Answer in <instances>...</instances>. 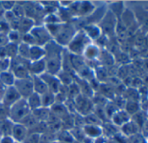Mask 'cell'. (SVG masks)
<instances>
[{
    "label": "cell",
    "instance_id": "cell-1",
    "mask_svg": "<svg viewBox=\"0 0 148 143\" xmlns=\"http://www.w3.org/2000/svg\"><path fill=\"white\" fill-rule=\"evenodd\" d=\"M45 50V62L46 72L57 76L62 70V58L64 48L56 43L53 39L44 46Z\"/></svg>",
    "mask_w": 148,
    "mask_h": 143
},
{
    "label": "cell",
    "instance_id": "cell-2",
    "mask_svg": "<svg viewBox=\"0 0 148 143\" xmlns=\"http://www.w3.org/2000/svg\"><path fill=\"white\" fill-rule=\"evenodd\" d=\"M32 115L26 99L21 98L9 108V119L14 123H24Z\"/></svg>",
    "mask_w": 148,
    "mask_h": 143
},
{
    "label": "cell",
    "instance_id": "cell-3",
    "mask_svg": "<svg viewBox=\"0 0 148 143\" xmlns=\"http://www.w3.org/2000/svg\"><path fill=\"white\" fill-rule=\"evenodd\" d=\"M92 42L86 35L84 30L80 29L78 30L76 34L73 36V37L71 38V40L70 41V43H68L65 49L71 54L82 56L84 50Z\"/></svg>",
    "mask_w": 148,
    "mask_h": 143
},
{
    "label": "cell",
    "instance_id": "cell-4",
    "mask_svg": "<svg viewBox=\"0 0 148 143\" xmlns=\"http://www.w3.org/2000/svg\"><path fill=\"white\" fill-rule=\"evenodd\" d=\"M117 24H118L117 17L110 10H107L98 25L99 26L102 34L106 37H110L115 35Z\"/></svg>",
    "mask_w": 148,
    "mask_h": 143
},
{
    "label": "cell",
    "instance_id": "cell-5",
    "mask_svg": "<svg viewBox=\"0 0 148 143\" xmlns=\"http://www.w3.org/2000/svg\"><path fill=\"white\" fill-rule=\"evenodd\" d=\"M32 36L34 37L36 44L44 47L50 41L52 40V37L51 36L49 30H47L45 24L35 25L30 31Z\"/></svg>",
    "mask_w": 148,
    "mask_h": 143
},
{
    "label": "cell",
    "instance_id": "cell-6",
    "mask_svg": "<svg viewBox=\"0 0 148 143\" xmlns=\"http://www.w3.org/2000/svg\"><path fill=\"white\" fill-rule=\"evenodd\" d=\"M13 86L18 92L20 96L24 99H26L34 92L32 77L16 79Z\"/></svg>",
    "mask_w": 148,
    "mask_h": 143
},
{
    "label": "cell",
    "instance_id": "cell-7",
    "mask_svg": "<svg viewBox=\"0 0 148 143\" xmlns=\"http://www.w3.org/2000/svg\"><path fill=\"white\" fill-rule=\"evenodd\" d=\"M22 97L17 91V89L14 88V86L7 87L3 96L1 99V102L5 104L6 107L10 108L14 103H16L18 101H19Z\"/></svg>",
    "mask_w": 148,
    "mask_h": 143
},
{
    "label": "cell",
    "instance_id": "cell-8",
    "mask_svg": "<svg viewBox=\"0 0 148 143\" xmlns=\"http://www.w3.org/2000/svg\"><path fill=\"white\" fill-rule=\"evenodd\" d=\"M30 131L29 129L22 123H14L12 131V137L16 142L24 143L27 138Z\"/></svg>",
    "mask_w": 148,
    "mask_h": 143
},
{
    "label": "cell",
    "instance_id": "cell-9",
    "mask_svg": "<svg viewBox=\"0 0 148 143\" xmlns=\"http://www.w3.org/2000/svg\"><path fill=\"white\" fill-rule=\"evenodd\" d=\"M40 77L46 83V85L49 89V91L52 92L55 95H57L59 92V90L62 87V84L60 83L57 76H53V75H51L47 72H45Z\"/></svg>",
    "mask_w": 148,
    "mask_h": 143
},
{
    "label": "cell",
    "instance_id": "cell-10",
    "mask_svg": "<svg viewBox=\"0 0 148 143\" xmlns=\"http://www.w3.org/2000/svg\"><path fill=\"white\" fill-rule=\"evenodd\" d=\"M100 52H101V50H100L99 46L98 44L91 43L84 50L82 56L86 60V62H95V61H99Z\"/></svg>",
    "mask_w": 148,
    "mask_h": 143
},
{
    "label": "cell",
    "instance_id": "cell-11",
    "mask_svg": "<svg viewBox=\"0 0 148 143\" xmlns=\"http://www.w3.org/2000/svg\"><path fill=\"white\" fill-rule=\"evenodd\" d=\"M28 70L31 77H40L46 72V65L45 59H41L35 62H30L28 65Z\"/></svg>",
    "mask_w": 148,
    "mask_h": 143
},
{
    "label": "cell",
    "instance_id": "cell-12",
    "mask_svg": "<svg viewBox=\"0 0 148 143\" xmlns=\"http://www.w3.org/2000/svg\"><path fill=\"white\" fill-rule=\"evenodd\" d=\"M82 30L92 42L99 40L103 35L99 26L97 24H86Z\"/></svg>",
    "mask_w": 148,
    "mask_h": 143
},
{
    "label": "cell",
    "instance_id": "cell-13",
    "mask_svg": "<svg viewBox=\"0 0 148 143\" xmlns=\"http://www.w3.org/2000/svg\"><path fill=\"white\" fill-rule=\"evenodd\" d=\"M69 61L71 67L73 70V72L75 75L79 72V71L86 65V60L82 56H78V55H73L69 53Z\"/></svg>",
    "mask_w": 148,
    "mask_h": 143
},
{
    "label": "cell",
    "instance_id": "cell-14",
    "mask_svg": "<svg viewBox=\"0 0 148 143\" xmlns=\"http://www.w3.org/2000/svg\"><path fill=\"white\" fill-rule=\"evenodd\" d=\"M45 56V48L39 45H32L30 46V53H29V61L35 62L41 59H44Z\"/></svg>",
    "mask_w": 148,
    "mask_h": 143
},
{
    "label": "cell",
    "instance_id": "cell-15",
    "mask_svg": "<svg viewBox=\"0 0 148 143\" xmlns=\"http://www.w3.org/2000/svg\"><path fill=\"white\" fill-rule=\"evenodd\" d=\"M83 131L86 137L92 139H97L100 137L103 134V129L101 126H96V125H85L83 127Z\"/></svg>",
    "mask_w": 148,
    "mask_h": 143
},
{
    "label": "cell",
    "instance_id": "cell-16",
    "mask_svg": "<svg viewBox=\"0 0 148 143\" xmlns=\"http://www.w3.org/2000/svg\"><path fill=\"white\" fill-rule=\"evenodd\" d=\"M33 83V90L35 93L42 96L49 91V89L45 83V81L41 78V77H32Z\"/></svg>",
    "mask_w": 148,
    "mask_h": 143
},
{
    "label": "cell",
    "instance_id": "cell-17",
    "mask_svg": "<svg viewBox=\"0 0 148 143\" xmlns=\"http://www.w3.org/2000/svg\"><path fill=\"white\" fill-rule=\"evenodd\" d=\"M34 26H35V21H34V19H32L31 18H28V17H25V18H23L20 19L18 30L22 35H24V34L29 33L31 31V30Z\"/></svg>",
    "mask_w": 148,
    "mask_h": 143
},
{
    "label": "cell",
    "instance_id": "cell-18",
    "mask_svg": "<svg viewBox=\"0 0 148 143\" xmlns=\"http://www.w3.org/2000/svg\"><path fill=\"white\" fill-rule=\"evenodd\" d=\"M15 80H16V77L11 70H6V71L0 72V83L6 88L13 86Z\"/></svg>",
    "mask_w": 148,
    "mask_h": 143
},
{
    "label": "cell",
    "instance_id": "cell-19",
    "mask_svg": "<svg viewBox=\"0 0 148 143\" xmlns=\"http://www.w3.org/2000/svg\"><path fill=\"white\" fill-rule=\"evenodd\" d=\"M57 77L59 80L60 83L63 86H66V87L74 83V80H75V75L69 73V72H66V71H64V70H61L60 72L57 75Z\"/></svg>",
    "mask_w": 148,
    "mask_h": 143
},
{
    "label": "cell",
    "instance_id": "cell-20",
    "mask_svg": "<svg viewBox=\"0 0 148 143\" xmlns=\"http://www.w3.org/2000/svg\"><path fill=\"white\" fill-rule=\"evenodd\" d=\"M27 103L32 110L34 111L36 109H38L40 108H42V101H41V96L33 92L29 97L26 98Z\"/></svg>",
    "mask_w": 148,
    "mask_h": 143
},
{
    "label": "cell",
    "instance_id": "cell-21",
    "mask_svg": "<svg viewBox=\"0 0 148 143\" xmlns=\"http://www.w3.org/2000/svg\"><path fill=\"white\" fill-rule=\"evenodd\" d=\"M112 120L114 125L123 126L124 124H125L126 122L129 121V115L125 111L118 110L112 116Z\"/></svg>",
    "mask_w": 148,
    "mask_h": 143
},
{
    "label": "cell",
    "instance_id": "cell-22",
    "mask_svg": "<svg viewBox=\"0 0 148 143\" xmlns=\"http://www.w3.org/2000/svg\"><path fill=\"white\" fill-rule=\"evenodd\" d=\"M13 124L14 122H12L10 119L0 121V137L11 136Z\"/></svg>",
    "mask_w": 148,
    "mask_h": 143
},
{
    "label": "cell",
    "instance_id": "cell-23",
    "mask_svg": "<svg viewBox=\"0 0 148 143\" xmlns=\"http://www.w3.org/2000/svg\"><path fill=\"white\" fill-rule=\"evenodd\" d=\"M41 101L43 108H51L56 102V95L51 91H48L41 96Z\"/></svg>",
    "mask_w": 148,
    "mask_h": 143
},
{
    "label": "cell",
    "instance_id": "cell-24",
    "mask_svg": "<svg viewBox=\"0 0 148 143\" xmlns=\"http://www.w3.org/2000/svg\"><path fill=\"white\" fill-rule=\"evenodd\" d=\"M29 53L30 46L23 42H20L18 45V56L24 60L29 61Z\"/></svg>",
    "mask_w": 148,
    "mask_h": 143
},
{
    "label": "cell",
    "instance_id": "cell-25",
    "mask_svg": "<svg viewBox=\"0 0 148 143\" xmlns=\"http://www.w3.org/2000/svg\"><path fill=\"white\" fill-rule=\"evenodd\" d=\"M122 131L126 135H133L137 134L138 132V125L134 122H126L122 126Z\"/></svg>",
    "mask_w": 148,
    "mask_h": 143
},
{
    "label": "cell",
    "instance_id": "cell-26",
    "mask_svg": "<svg viewBox=\"0 0 148 143\" xmlns=\"http://www.w3.org/2000/svg\"><path fill=\"white\" fill-rule=\"evenodd\" d=\"M101 60V62L104 64V65H109V66H112L113 65V62H114V58L112 55L111 52L109 51H101L100 52V56H99V60Z\"/></svg>",
    "mask_w": 148,
    "mask_h": 143
},
{
    "label": "cell",
    "instance_id": "cell-27",
    "mask_svg": "<svg viewBox=\"0 0 148 143\" xmlns=\"http://www.w3.org/2000/svg\"><path fill=\"white\" fill-rule=\"evenodd\" d=\"M7 37L9 43H19L22 40V34L18 30H10L9 32H7Z\"/></svg>",
    "mask_w": 148,
    "mask_h": 143
},
{
    "label": "cell",
    "instance_id": "cell-28",
    "mask_svg": "<svg viewBox=\"0 0 148 143\" xmlns=\"http://www.w3.org/2000/svg\"><path fill=\"white\" fill-rule=\"evenodd\" d=\"M84 118H85V123L86 125H96V126L102 125V121L93 112L84 116Z\"/></svg>",
    "mask_w": 148,
    "mask_h": 143
},
{
    "label": "cell",
    "instance_id": "cell-29",
    "mask_svg": "<svg viewBox=\"0 0 148 143\" xmlns=\"http://www.w3.org/2000/svg\"><path fill=\"white\" fill-rule=\"evenodd\" d=\"M58 140L59 142H64V143H72L74 141V139L70 133V131H63L62 133H59L58 135Z\"/></svg>",
    "mask_w": 148,
    "mask_h": 143
},
{
    "label": "cell",
    "instance_id": "cell-30",
    "mask_svg": "<svg viewBox=\"0 0 148 143\" xmlns=\"http://www.w3.org/2000/svg\"><path fill=\"white\" fill-rule=\"evenodd\" d=\"M12 12L15 15V17L19 18V19H21V18L25 17V9H24V5H23L16 3L14 7L12 10Z\"/></svg>",
    "mask_w": 148,
    "mask_h": 143
},
{
    "label": "cell",
    "instance_id": "cell-31",
    "mask_svg": "<svg viewBox=\"0 0 148 143\" xmlns=\"http://www.w3.org/2000/svg\"><path fill=\"white\" fill-rule=\"evenodd\" d=\"M125 112L128 115H132L138 112V104L137 102H132V101H128L125 103Z\"/></svg>",
    "mask_w": 148,
    "mask_h": 143
},
{
    "label": "cell",
    "instance_id": "cell-32",
    "mask_svg": "<svg viewBox=\"0 0 148 143\" xmlns=\"http://www.w3.org/2000/svg\"><path fill=\"white\" fill-rule=\"evenodd\" d=\"M12 66V59L9 57H0V72L10 70Z\"/></svg>",
    "mask_w": 148,
    "mask_h": 143
},
{
    "label": "cell",
    "instance_id": "cell-33",
    "mask_svg": "<svg viewBox=\"0 0 148 143\" xmlns=\"http://www.w3.org/2000/svg\"><path fill=\"white\" fill-rule=\"evenodd\" d=\"M41 136L42 134H38V133H32V134L29 133L24 143H40Z\"/></svg>",
    "mask_w": 148,
    "mask_h": 143
},
{
    "label": "cell",
    "instance_id": "cell-34",
    "mask_svg": "<svg viewBox=\"0 0 148 143\" xmlns=\"http://www.w3.org/2000/svg\"><path fill=\"white\" fill-rule=\"evenodd\" d=\"M9 119V108L0 102V121Z\"/></svg>",
    "mask_w": 148,
    "mask_h": 143
},
{
    "label": "cell",
    "instance_id": "cell-35",
    "mask_svg": "<svg viewBox=\"0 0 148 143\" xmlns=\"http://www.w3.org/2000/svg\"><path fill=\"white\" fill-rule=\"evenodd\" d=\"M15 4L16 3L15 2H12V1H3V2H1L2 7L5 10V12H10V11H12V8L14 7Z\"/></svg>",
    "mask_w": 148,
    "mask_h": 143
},
{
    "label": "cell",
    "instance_id": "cell-36",
    "mask_svg": "<svg viewBox=\"0 0 148 143\" xmlns=\"http://www.w3.org/2000/svg\"><path fill=\"white\" fill-rule=\"evenodd\" d=\"M0 143H15V140L12 136H3L0 137Z\"/></svg>",
    "mask_w": 148,
    "mask_h": 143
},
{
    "label": "cell",
    "instance_id": "cell-37",
    "mask_svg": "<svg viewBox=\"0 0 148 143\" xmlns=\"http://www.w3.org/2000/svg\"><path fill=\"white\" fill-rule=\"evenodd\" d=\"M5 89H6V87H5V86H4L1 83H0V102H1L2 96H3V95H4V93H5Z\"/></svg>",
    "mask_w": 148,
    "mask_h": 143
},
{
    "label": "cell",
    "instance_id": "cell-38",
    "mask_svg": "<svg viewBox=\"0 0 148 143\" xmlns=\"http://www.w3.org/2000/svg\"><path fill=\"white\" fill-rule=\"evenodd\" d=\"M144 44H145L146 47H148V34H146L145 36V42H144Z\"/></svg>",
    "mask_w": 148,
    "mask_h": 143
},
{
    "label": "cell",
    "instance_id": "cell-39",
    "mask_svg": "<svg viewBox=\"0 0 148 143\" xmlns=\"http://www.w3.org/2000/svg\"><path fill=\"white\" fill-rule=\"evenodd\" d=\"M143 65H144V67H145L146 69H148V59H146V60H145V61L143 62Z\"/></svg>",
    "mask_w": 148,
    "mask_h": 143
},
{
    "label": "cell",
    "instance_id": "cell-40",
    "mask_svg": "<svg viewBox=\"0 0 148 143\" xmlns=\"http://www.w3.org/2000/svg\"><path fill=\"white\" fill-rule=\"evenodd\" d=\"M5 10L3 9V7H2V5H1V2H0V14H2V15H4V13H5Z\"/></svg>",
    "mask_w": 148,
    "mask_h": 143
},
{
    "label": "cell",
    "instance_id": "cell-41",
    "mask_svg": "<svg viewBox=\"0 0 148 143\" xmlns=\"http://www.w3.org/2000/svg\"><path fill=\"white\" fill-rule=\"evenodd\" d=\"M15 143H19V142H16V141H15Z\"/></svg>",
    "mask_w": 148,
    "mask_h": 143
},
{
    "label": "cell",
    "instance_id": "cell-42",
    "mask_svg": "<svg viewBox=\"0 0 148 143\" xmlns=\"http://www.w3.org/2000/svg\"><path fill=\"white\" fill-rule=\"evenodd\" d=\"M146 10H147V12H148V7H147V9H146Z\"/></svg>",
    "mask_w": 148,
    "mask_h": 143
}]
</instances>
